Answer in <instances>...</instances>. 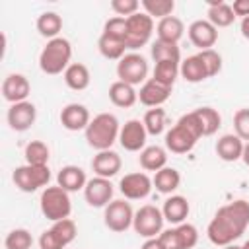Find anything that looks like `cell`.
<instances>
[{
  "label": "cell",
  "mask_w": 249,
  "mask_h": 249,
  "mask_svg": "<svg viewBox=\"0 0 249 249\" xmlns=\"http://www.w3.org/2000/svg\"><path fill=\"white\" fill-rule=\"evenodd\" d=\"M247 228H249V202L237 198L216 210V214L212 216L206 228V235L210 243L218 247H226L230 243H235V239H239Z\"/></svg>",
  "instance_id": "1"
},
{
  "label": "cell",
  "mask_w": 249,
  "mask_h": 249,
  "mask_svg": "<svg viewBox=\"0 0 249 249\" xmlns=\"http://www.w3.org/2000/svg\"><path fill=\"white\" fill-rule=\"evenodd\" d=\"M202 138L200 124L195 113H187L179 117V121L165 132V150L171 154H187L195 148V144Z\"/></svg>",
  "instance_id": "2"
},
{
  "label": "cell",
  "mask_w": 249,
  "mask_h": 249,
  "mask_svg": "<svg viewBox=\"0 0 249 249\" xmlns=\"http://www.w3.org/2000/svg\"><path fill=\"white\" fill-rule=\"evenodd\" d=\"M119 119L113 113H99L89 121L88 128L84 130V136L89 148H93L95 152H103L111 150V146L119 140Z\"/></svg>",
  "instance_id": "3"
},
{
  "label": "cell",
  "mask_w": 249,
  "mask_h": 249,
  "mask_svg": "<svg viewBox=\"0 0 249 249\" xmlns=\"http://www.w3.org/2000/svg\"><path fill=\"white\" fill-rule=\"evenodd\" d=\"M72 45L66 37H56L47 41V45L39 53V68L49 76L64 74V70L72 64Z\"/></svg>",
  "instance_id": "4"
},
{
  "label": "cell",
  "mask_w": 249,
  "mask_h": 249,
  "mask_svg": "<svg viewBox=\"0 0 249 249\" xmlns=\"http://www.w3.org/2000/svg\"><path fill=\"white\" fill-rule=\"evenodd\" d=\"M39 208H41V214L51 222L70 218V212H72L70 193L58 185L45 187L41 193V198H39Z\"/></svg>",
  "instance_id": "5"
},
{
  "label": "cell",
  "mask_w": 249,
  "mask_h": 249,
  "mask_svg": "<svg viewBox=\"0 0 249 249\" xmlns=\"http://www.w3.org/2000/svg\"><path fill=\"white\" fill-rule=\"evenodd\" d=\"M12 181L14 185L21 191V193H35L41 187H49L51 181V169L49 165H31V163H23L18 165L12 173Z\"/></svg>",
  "instance_id": "6"
},
{
  "label": "cell",
  "mask_w": 249,
  "mask_h": 249,
  "mask_svg": "<svg viewBox=\"0 0 249 249\" xmlns=\"http://www.w3.org/2000/svg\"><path fill=\"white\" fill-rule=\"evenodd\" d=\"M76 235L78 228L72 218L53 222V226L39 235V249H66L76 239Z\"/></svg>",
  "instance_id": "7"
},
{
  "label": "cell",
  "mask_w": 249,
  "mask_h": 249,
  "mask_svg": "<svg viewBox=\"0 0 249 249\" xmlns=\"http://www.w3.org/2000/svg\"><path fill=\"white\" fill-rule=\"evenodd\" d=\"M154 33V19L146 12H136L134 16L126 18V39L124 45L132 53L148 45L150 37Z\"/></svg>",
  "instance_id": "8"
},
{
  "label": "cell",
  "mask_w": 249,
  "mask_h": 249,
  "mask_svg": "<svg viewBox=\"0 0 249 249\" xmlns=\"http://www.w3.org/2000/svg\"><path fill=\"white\" fill-rule=\"evenodd\" d=\"M163 214L161 208L154 206V204H144L134 212V220H132V230L140 235V237H158L163 231Z\"/></svg>",
  "instance_id": "9"
},
{
  "label": "cell",
  "mask_w": 249,
  "mask_h": 249,
  "mask_svg": "<svg viewBox=\"0 0 249 249\" xmlns=\"http://www.w3.org/2000/svg\"><path fill=\"white\" fill-rule=\"evenodd\" d=\"M148 60L140 53H126L117 62V78L130 86H142L148 80Z\"/></svg>",
  "instance_id": "10"
},
{
  "label": "cell",
  "mask_w": 249,
  "mask_h": 249,
  "mask_svg": "<svg viewBox=\"0 0 249 249\" xmlns=\"http://www.w3.org/2000/svg\"><path fill=\"white\" fill-rule=\"evenodd\" d=\"M132 220H134V210L130 202H126V198H113L103 208V222L115 233H123L128 228H132Z\"/></svg>",
  "instance_id": "11"
},
{
  "label": "cell",
  "mask_w": 249,
  "mask_h": 249,
  "mask_svg": "<svg viewBox=\"0 0 249 249\" xmlns=\"http://www.w3.org/2000/svg\"><path fill=\"white\" fill-rule=\"evenodd\" d=\"M158 239L161 241L163 249H193L198 241V230L193 224L183 222L179 226L163 230Z\"/></svg>",
  "instance_id": "12"
},
{
  "label": "cell",
  "mask_w": 249,
  "mask_h": 249,
  "mask_svg": "<svg viewBox=\"0 0 249 249\" xmlns=\"http://www.w3.org/2000/svg\"><path fill=\"white\" fill-rule=\"evenodd\" d=\"M152 189H154V183L146 171L126 173L119 181V191L126 200H142L152 193Z\"/></svg>",
  "instance_id": "13"
},
{
  "label": "cell",
  "mask_w": 249,
  "mask_h": 249,
  "mask_svg": "<svg viewBox=\"0 0 249 249\" xmlns=\"http://www.w3.org/2000/svg\"><path fill=\"white\" fill-rule=\"evenodd\" d=\"M113 183L105 177H91L88 179L86 187H84V198L89 206L93 208H105L111 200H113Z\"/></svg>",
  "instance_id": "14"
},
{
  "label": "cell",
  "mask_w": 249,
  "mask_h": 249,
  "mask_svg": "<svg viewBox=\"0 0 249 249\" xmlns=\"http://www.w3.org/2000/svg\"><path fill=\"white\" fill-rule=\"evenodd\" d=\"M146 138H148V132L140 119H130L121 126L119 144L126 152H142L146 148Z\"/></svg>",
  "instance_id": "15"
},
{
  "label": "cell",
  "mask_w": 249,
  "mask_h": 249,
  "mask_svg": "<svg viewBox=\"0 0 249 249\" xmlns=\"http://www.w3.org/2000/svg\"><path fill=\"white\" fill-rule=\"evenodd\" d=\"M6 121L10 124L12 130L16 132H25L29 130L35 121H37V107L31 101H19L10 105L8 113H6Z\"/></svg>",
  "instance_id": "16"
},
{
  "label": "cell",
  "mask_w": 249,
  "mask_h": 249,
  "mask_svg": "<svg viewBox=\"0 0 249 249\" xmlns=\"http://www.w3.org/2000/svg\"><path fill=\"white\" fill-rule=\"evenodd\" d=\"M31 93V84L23 74H8L2 82V97L14 105L19 101H27V95Z\"/></svg>",
  "instance_id": "17"
},
{
  "label": "cell",
  "mask_w": 249,
  "mask_h": 249,
  "mask_svg": "<svg viewBox=\"0 0 249 249\" xmlns=\"http://www.w3.org/2000/svg\"><path fill=\"white\" fill-rule=\"evenodd\" d=\"M58 119H60V124L66 130H70V132L86 130L89 121H91L88 107L82 105V103H68V105H64L60 115H58Z\"/></svg>",
  "instance_id": "18"
},
{
  "label": "cell",
  "mask_w": 249,
  "mask_h": 249,
  "mask_svg": "<svg viewBox=\"0 0 249 249\" xmlns=\"http://www.w3.org/2000/svg\"><path fill=\"white\" fill-rule=\"evenodd\" d=\"M187 33H189L191 43H193L196 49H200V51L212 49V47L216 45V41H218V29H216L208 19H195V21L189 25Z\"/></svg>",
  "instance_id": "19"
},
{
  "label": "cell",
  "mask_w": 249,
  "mask_h": 249,
  "mask_svg": "<svg viewBox=\"0 0 249 249\" xmlns=\"http://www.w3.org/2000/svg\"><path fill=\"white\" fill-rule=\"evenodd\" d=\"M171 89H173V88H167V86L156 82L154 78H148V80L140 86L138 101H140L142 105L150 107V109H154V107H161V105L169 99Z\"/></svg>",
  "instance_id": "20"
},
{
  "label": "cell",
  "mask_w": 249,
  "mask_h": 249,
  "mask_svg": "<svg viewBox=\"0 0 249 249\" xmlns=\"http://www.w3.org/2000/svg\"><path fill=\"white\" fill-rule=\"evenodd\" d=\"M123 167V161H121V156L115 152V150H103V152H97L91 160V169L97 177H105V179H111L115 177Z\"/></svg>",
  "instance_id": "21"
},
{
  "label": "cell",
  "mask_w": 249,
  "mask_h": 249,
  "mask_svg": "<svg viewBox=\"0 0 249 249\" xmlns=\"http://www.w3.org/2000/svg\"><path fill=\"white\" fill-rule=\"evenodd\" d=\"M191 212V206H189V200L181 195H169L165 200H163V206H161V214L165 218V222H169L171 226H179L187 220Z\"/></svg>",
  "instance_id": "22"
},
{
  "label": "cell",
  "mask_w": 249,
  "mask_h": 249,
  "mask_svg": "<svg viewBox=\"0 0 249 249\" xmlns=\"http://www.w3.org/2000/svg\"><path fill=\"white\" fill-rule=\"evenodd\" d=\"M243 146L245 142L235 134V132H230V134H222L216 142V156L222 160V161H228V163H233L237 160H241L243 156Z\"/></svg>",
  "instance_id": "23"
},
{
  "label": "cell",
  "mask_w": 249,
  "mask_h": 249,
  "mask_svg": "<svg viewBox=\"0 0 249 249\" xmlns=\"http://www.w3.org/2000/svg\"><path fill=\"white\" fill-rule=\"evenodd\" d=\"M86 183H88V177H86V171L80 165H64L56 173V185L62 187L68 193L84 191Z\"/></svg>",
  "instance_id": "24"
},
{
  "label": "cell",
  "mask_w": 249,
  "mask_h": 249,
  "mask_svg": "<svg viewBox=\"0 0 249 249\" xmlns=\"http://www.w3.org/2000/svg\"><path fill=\"white\" fill-rule=\"evenodd\" d=\"M109 101H111L115 107L128 109V107H132V105L138 101V91L134 89V86L117 80V82H113V84L109 86Z\"/></svg>",
  "instance_id": "25"
},
{
  "label": "cell",
  "mask_w": 249,
  "mask_h": 249,
  "mask_svg": "<svg viewBox=\"0 0 249 249\" xmlns=\"http://www.w3.org/2000/svg\"><path fill=\"white\" fill-rule=\"evenodd\" d=\"M179 76L189 84H198V82H204L208 78V72H206V66L200 60V56L198 54H191L185 60H181Z\"/></svg>",
  "instance_id": "26"
},
{
  "label": "cell",
  "mask_w": 249,
  "mask_h": 249,
  "mask_svg": "<svg viewBox=\"0 0 249 249\" xmlns=\"http://www.w3.org/2000/svg\"><path fill=\"white\" fill-rule=\"evenodd\" d=\"M138 161H140V167L144 171H160L167 165V150L161 148V146H146L140 156H138Z\"/></svg>",
  "instance_id": "27"
},
{
  "label": "cell",
  "mask_w": 249,
  "mask_h": 249,
  "mask_svg": "<svg viewBox=\"0 0 249 249\" xmlns=\"http://www.w3.org/2000/svg\"><path fill=\"white\" fill-rule=\"evenodd\" d=\"M152 183H154V187H156L158 193H161V195H173L179 189V185H181V173L175 167L165 165L163 169H160V171L154 173Z\"/></svg>",
  "instance_id": "28"
},
{
  "label": "cell",
  "mask_w": 249,
  "mask_h": 249,
  "mask_svg": "<svg viewBox=\"0 0 249 249\" xmlns=\"http://www.w3.org/2000/svg\"><path fill=\"white\" fill-rule=\"evenodd\" d=\"M208 21L220 29V27H230L235 21V14L231 10V4L224 0H214L208 2Z\"/></svg>",
  "instance_id": "29"
},
{
  "label": "cell",
  "mask_w": 249,
  "mask_h": 249,
  "mask_svg": "<svg viewBox=\"0 0 249 249\" xmlns=\"http://www.w3.org/2000/svg\"><path fill=\"white\" fill-rule=\"evenodd\" d=\"M64 84L74 89V91H84L89 82H91V76H89V68L82 62H72L66 70H64Z\"/></svg>",
  "instance_id": "30"
},
{
  "label": "cell",
  "mask_w": 249,
  "mask_h": 249,
  "mask_svg": "<svg viewBox=\"0 0 249 249\" xmlns=\"http://www.w3.org/2000/svg\"><path fill=\"white\" fill-rule=\"evenodd\" d=\"M185 33V23L177 18V16H167L163 19L158 21L156 25V35L161 41H169V43H179V39Z\"/></svg>",
  "instance_id": "31"
},
{
  "label": "cell",
  "mask_w": 249,
  "mask_h": 249,
  "mask_svg": "<svg viewBox=\"0 0 249 249\" xmlns=\"http://www.w3.org/2000/svg\"><path fill=\"white\" fill-rule=\"evenodd\" d=\"M198 124H200V130H202V136H212L214 132H218V128L222 126V115L214 109V107H198L193 111Z\"/></svg>",
  "instance_id": "32"
},
{
  "label": "cell",
  "mask_w": 249,
  "mask_h": 249,
  "mask_svg": "<svg viewBox=\"0 0 249 249\" xmlns=\"http://www.w3.org/2000/svg\"><path fill=\"white\" fill-rule=\"evenodd\" d=\"M39 35L47 37L49 41L51 39H56L60 37L58 33L62 31V18L56 14V12H43L39 18H37V23H35Z\"/></svg>",
  "instance_id": "33"
},
{
  "label": "cell",
  "mask_w": 249,
  "mask_h": 249,
  "mask_svg": "<svg viewBox=\"0 0 249 249\" xmlns=\"http://www.w3.org/2000/svg\"><path fill=\"white\" fill-rule=\"evenodd\" d=\"M150 54H152L154 62H163V60H177V62H181V49H179L177 43L156 39L152 43V47H150Z\"/></svg>",
  "instance_id": "34"
},
{
  "label": "cell",
  "mask_w": 249,
  "mask_h": 249,
  "mask_svg": "<svg viewBox=\"0 0 249 249\" xmlns=\"http://www.w3.org/2000/svg\"><path fill=\"white\" fill-rule=\"evenodd\" d=\"M97 49H99V53H101V56L103 58H107V60H121L126 53V45L123 43V41H119V39H115V37H109V35H99V41H97Z\"/></svg>",
  "instance_id": "35"
},
{
  "label": "cell",
  "mask_w": 249,
  "mask_h": 249,
  "mask_svg": "<svg viewBox=\"0 0 249 249\" xmlns=\"http://www.w3.org/2000/svg\"><path fill=\"white\" fill-rule=\"evenodd\" d=\"M25 156V163L31 165H49V158H51V150L43 140H31L25 144L23 150Z\"/></svg>",
  "instance_id": "36"
},
{
  "label": "cell",
  "mask_w": 249,
  "mask_h": 249,
  "mask_svg": "<svg viewBox=\"0 0 249 249\" xmlns=\"http://www.w3.org/2000/svg\"><path fill=\"white\" fill-rule=\"evenodd\" d=\"M179 64L177 60H163V62H156L154 66V80L167 86V88H173L177 76H179Z\"/></svg>",
  "instance_id": "37"
},
{
  "label": "cell",
  "mask_w": 249,
  "mask_h": 249,
  "mask_svg": "<svg viewBox=\"0 0 249 249\" xmlns=\"http://www.w3.org/2000/svg\"><path fill=\"white\" fill-rule=\"evenodd\" d=\"M142 123H144V126H146V132H148V134H152V136H160V134L165 130V124H167L165 109H161V107L148 109V111L144 113Z\"/></svg>",
  "instance_id": "38"
},
{
  "label": "cell",
  "mask_w": 249,
  "mask_h": 249,
  "mask_svg": "<svg viewBox=\"0 0 249 249\" xmlns=\"http://www.w3.org/2000/svg\"><path fill=\"white\" fill-rule=\"evenodd\" d=\"M140 6L144 8V12L154 19H163L167 16H173L175 10V2L173 0H142Z\"/></svg>",
  "instance_id": "39"
},
{
  "label": "cell",
  "mask_w": 249,
  "mask_h": 249,
  "mask_svg": "<svg viewBox=\"0 0 249 249\" xmlns=\"http://www.w3.org/2000/svg\"><path fill=\"white\" fill-rule=\"evenodd\" d=\"M31 245H33V235L25 228L12 230L4 239L6 249H31Z\"/></svg>",
  "instance_id": "40"
},
{
  "label": "cell",
  "mask_w": 249,
  "mask_h": 249,
  "mask_svg": "<svg viewBox=\"0 0 249 249\" xmlns=\"http://www.w3.org/2000/svg\"><path fill=\"white\" fill-rule=\"evenodd\" d=\"M103 35H109V37H115L119 41L124 43L126 39V18H121V16H113L105 21L103 25Z\"/></svg>",
  "instance_id": "41"
},
{
  "label": "cell",
  "mask_w": 249,
  "mask_h": 249,
  "mask_svg": "<svg viewBox=\"0 0 249 249\" xmlns=\"http://www.w3.org/2000/svg\"><path fill=\"white\" fill-rule=\"evenodd\" d=\"M196 54H198L200 60L204 62L206 72H208V78L220 74V70H222V54H220L218 51H214V49H206V51H198Z\"/></svg>",
  "instance_id": "42"
},
{
  "label": "cell",
  "mask_w": 249,
  "mask_h": 249,
  "mask_svg": "<svg viewBox=\"0 0 249 249\" xmlns=\"http://www.w3.org/2000/svg\"><path fill=\"white\" fill-rule=\"evenodd\" d=\"M233 130L243 142H249V109L247 107L235 111V115H233Z\"/></svg>",
  "instance_id": "43"
},
{
  "label": "cell",
  "mask_w": 249,
  "mask_h": 249,
  "mask_svg": "<svg viewBox=\"0 0 249 249\" xmlns=\"http://www.w3.org/2000/svg\"><path fill=\"white\" fill-rule=\"evenodd\" d=\"M111 10L121 18H130L140 10V2L138 0H113Z\"/></svg>",
  "instance_id": "44"
},
{
  "label": "cell",
  "mask_w": 249,
  "mask_h": 249,
  "mask_svg": "<svg viewBox=\"0 0 249 249\" xmlns=\"http://www.w3.org/2000/svg\"><path fill=\"white\" fill-rule=\"evenodd\" d=\"M231 10L235 14V18H247L249 16V0H233Z\"/></svg>",
  "instance_id": "45"
},
{
  "label": "cell",
  "mask_w": 249,
  "mask_h": 249,
  "mask_svg": "<svg viewBox=\"0 0 249 249\" xmlns=\"http://www.w3.org/2000/svg\"><path fill=\"white\" fill-rule=\"evenodd\" d=\"M140 249H163V245H161V241H160L158 237H150V239H146V241L142 243Z\"/></svg>",
  "instance_id": "46"
},
{
  "label": "cell",
  "mask_w": 249,
  "mask_h": 249,
  "mask_svg": "<svg viewBox=\"0 0 249 249\" xmlns=\"http://www.w3.org/2000/svg\"><path fill=\"white\" fill-rule=\"evenodd\" d=\"M241 35H243L245 39H249V16L241 19Z\"/></svg>",
  "instance_id": "47"
},
{
  "label": "cell",
  "mask_w": 249,
  "mask_h": 249,
  "mask_svg": "<svg viewBox=\"0 0 249 249\" xmlns=\"http://www.w3.org/2000/svg\"><path fill=\"white\" fill-rule=\"evenodd\" d=\"M241 160H243V163L249 167V142H245V146H243V156H241Z\"/></svg>",
  "instance_id": "48"
},
{
  "label": "cell",
  "mask_w": 249,
  "mask_h": 249,
  "mask_svg": "<svg viewBox=\"0 0 249 249\" xmlns=\"http://www.w3.org/2000/svg\"><path fill=\"white\" fill-rule=\"evenodd\" d=\"M224 249H243V245H237V243H230V245H226Z\"/></svg>",
  "instance_id": "49"
},
{
  "label": "cell",
  "mask_w": 249,
  "mask_h": 249,
  "mask_svg": "<svg viewBox=\"0 0 249 249\" xmlns=\"http://www.w3.org/2000/svg\"><path fill=\"white\" fill-rule=\"evenodd\" d=\"M243 249H249V239H247V241L243 243Z\"/></svg>",
  "instance_id": "50"
}]
</instances>
